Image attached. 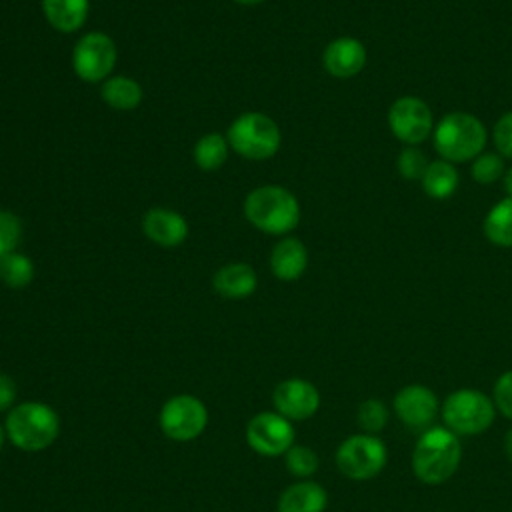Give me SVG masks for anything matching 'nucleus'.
I'll list each match as a JSON object with an SVG mask.
<instances>
[{"label": "nucleus", "mask_w": 512, "mask_h": 512, "mask_svg": "<svg viewBox=\"0 0 512 512\" xmlns=\"http://www.w3.org/2000/svg\"><path fill=\"white\" fill-rule=\"evenodd\" d=\"M462 460L460 438L446 426H430L420 432L412 450L414 476L430 486L442 484L454 476Z\"/></svg>", "instance_id": "obj_1"}, {"label": "nucleus", "mask_w": 512, "mask_h": 512, "mask_svg": "<svg viewBox=\"0 0 512 512\" xmlns=\"http://www.w3.org/2000/svg\"><path fill=\"white\" fill-rule=\"evenodd\" d=\"M6 438L24 452H40L52 446L60 434L58 412L40 400H26L6 412Z\"/></svg>", "instance_id": "obj_2"}, {"label": "nucleus", "mask_w": 512, "mask_h": 512, "mask_svg": "<svg viewBox=\"0 0 512 512\" xmlns=\"http://www.w3.org/2000/svg\"><path fill=\"white\" fill-rule=\"evenodd\" d=\"M244 216L254 228L266 234H286L298 226L300 204L290 190L266 184L246 196Z\"/></svg>", "instance_id": "obj_3"}, {"label": "nucleus", "mask_w": 512, "mask_h": 512, "mask_svg": "<svg viewBox=\"0 0 512 512\" xmlns=\"http://www.w3.org/2000/svg\"><path fill=\"white\" fill-rule=\"evenodd\" d=\"M486 144L484 124L468 112L446 114L434 128V148L446 162L476 158Z\"/></svg>", "instance_id": "obj_4"}, {"label": "nucleus", "mask_w": 512, "mask_h": 512, "mask_svg": "<svg viewBox=\"0 0 512 512\" xmlns=\"http://www.w3.org/2000/svg\"><path fill=\"white\" fill-rule=\"evenodd\" d=\"M228 144L248 160L272 158L282 142L278 124L262 112H244L228 128Z\"/></svg>", "instance_id": "obj_5"}, {"label": "nucleus", "mask_w": 512, "mask_h": 512, "mask_svg": "<svg viewBox=\"0 0 512 512\" xmlns=\"http://www.w3.org/2000/svg\"><path fill=\"white\" fill-rule=\"evenodd\" d=\"M440 412L444 426L456 436H476L492 426L496 406L484 392L462 388L446 396Z\"/></svg>", "instance_id": "obj_6"}, {"label": "nucleus", "mask_w": 512, "mask_h": 512, "mask_svg": "<svg viewBox=\"0 0 512 512\" xmlns=\"http://www.w3.org/2000/svg\"><path fill=\"white\" fill-rule=\"evenodd\" d=\"M386 444L374 434L348 436L336 450V466L350 480H370L386 466Z\"/></svg>", "instance_id": "obj_7"}, {"label": "nucleus", "mask_w": 512, "mask_h": 512, "mask_svg": "<svg viewBox=\"0 0 512 512\" xmlns=\"http://www.w3.org/2000/svg\"><path fill=\"white\" fill-rule=\"evenodd\" d=\"M158 424L166 438L176 442H190L206 430L208 408L194 394H176L162 404Z\"/></svg>", "instance_id": "obj_8"}, {"label": "nucleus", "mask_w": 512, "mask_h": 512, "mask_svg": "<svg viewBox=\"0 0 512 512\" xmlns=\"http://www.w3.org/2000/svg\"><path fill=\"white\" fill-rule=\"evenodd\" d=\"M116 44L104 32L84 34L72 48V68L84 82H104L116 66Z\"/></svg>", "instance_id": "obj_9"}, {"label": "nucleus", "mask_w": 512, "mask_h": 512, "mask_svg": "<svg viewBox=\"0 0 512 512\" xmlns=\"http://www.w3.org/2000/svg\"><path fill=\"white\" fill-rule=\"evenodd\" d=\"M246 442L260 456H280L294 444V426L276 410L258 412L246 426Z\"/></svg>", "instance_id": "obj_10"}, {"label": "nucleus", "mask_w": 512, "mask_h": 512, "mask_svg": "<svg viewBox=\"0 0 512 512\" xmlns=\"http://www.w3.org/2000/svg\"><path fill=\"white\" fill-rule=\"evenodd\" d=\"M432 110L422 98L402 96L392 102L388 110V124L392 134L406 144H420L432 132Z\"/></svg>", "instance_id": "obj_11"}, {"label": "nucleus", "mask_w": 512, "mask_h": 512, "mask_svg": "<svg viewBox=\"0 0 512 512\" xmlns=\"http://www.w3.org/2000/svg\"><path fill=\"white\" fill-rule=\"evenodd\" d=\"M392 406L398 420L414 432L428 430L438 414V398L424 384H408L400 388L394 394Z\"/></svg>", "instance_id": "obj_12"}, {"label": "nucleus", "mask_w": 512, "mask_h": 512, "mask_svg": "<svg viewBox=\"0 0 512 512\" xmlns=\"http://www.w3.org/2000/svg\"><path fill=\"white\" fill-rule=\"evenodd\" d=\"M272 404L278 414L290 422L312 418L320 408L318 388L304 378H286L276 384L272 392Z\"/></svg>", "instance_id": "obj_13"}, {"label": "nucleus", "mask_w": 512, "mask_h": 512, "mask_svg": "<svg viewBox=\"0 0 512 512\" xmlns=\"http://www.w3.org/2000/svg\"><path fill=\"white\" fill-rule=\"evenodd\" d=\"M322 64L330 76L352 78L366 64V48L352 36L334 38L322 54Z\"/></svg>", "instance_id": "obj_14"}, {"label": "nucleus", "mask_w": 512, "mask_h": 512, "mask_svg": "<svg viewBox=\"0 0 512 512\" xmlns=\"http://www.w3.org/2000/svg\"><path fill=\"white\" fill-rule=\"evenodd\" d=\"M142 230L148 240L162 248H174L188 236V222L170 208H152L142 218Z\"/></svg>", "instance_id": "obj_15"}, {"label": "nucleus", "mask_w": 512, "mask_h": 512, "mask_svg": "<svg viewBox=\"0 0 512 512\" xmlns=\"http://www.w3.org/2000/svg\"><path fill=\"white\" fill-rule=\"evenodd\" d=\"M214 290L228 300H242L254 294L258 286V278L252 266L244 262H230L216 270L212 276Z\"/></svg>", "instance_id": "obj_16"}, {"label": "nucleus", "mask_w": 512, "mask_h": 512, "mask_svg": "<svg viewBox=\"0 0 512 512\" xmlns=\"http://www.w3.org/2000/svg\"><path fill=\"white\" fill-rule=\"evenodd\" d=\"M308 266V250L298 238H282L270 254V270L278 280H298Z\"/></svg>", "instance_id": "obj_17"}, {"label": "nucleus", "mask_w": 512, "mask_h": 512, "mask_svg": "<svg viewBox=\"0 0 512 512\" xmlns=\"http://www.w3.org/2000/svg\"><path fill=\"white\" fill-rule=\"evenodd\" d=\"M326 506V490L312 480H298L290 484L278 498V512H324Z\"/></svg>", "instance_id": "obj_18"}, {"label": "nucleus", "mask_w": 512, "mask_h": 512, "mask_svg": "<svg viewBox=\"0 0 512 512\" xmlns=\"http://www.w3.org/2000/svg\"><path fill=\"white\" fill-rule=\"evenodd\" d=\"M90 0H42V12L48 24L58 32H76L84 26Z\"/></svg>", "instance_id": "obj_19"}, {"label": "nucleus", "mask_w": 512, "mask_h": 512, "mask_svg": "<svg viewBox=\"0 0 512 512\" xmlns=\"http://www.w3.org/2000/svg\"><path fill=\"white\" fill-rule=\"evenodd\" d=\"M100 96L114 110H134L142 102V86L128 76H110L102 82Z\"/></svg>", "instance_id": "obj_20"}, {"label": "nucleus", "mask_w": 512, "mask_h": 512, "mask_svg": "<svg viewBox=\"0 0 512 512\" xmlns=\"http://www.w3.org/2000/svg\"><path fill=\"white\" fill-rule=\"evenodd\" d=\"M424 192L434 200H446L458 188V172L452 162L436 160L430 162L424 176H422Z\"/></svg>", "instance_id": "obj_21"}, {"label": "nucleus", "mask_w": 512, "mask_h": 512, "mask_svg": "<svg viewBox=\"0 0 512 512\" xmlns=\"http://www.w3.org/2000/svg\"><path fill=\"white\" fill-rule=\"evenodd\" d=\"M484 234L492 244L512 248V196L492 206V210L486 214Z\"/></svg>", "instance_id": "obj_22"}, {"label": "nucleus", "mask_w": 512, "mask_h": 512, "mask_svg": "<svg viewBox=\"0 0 512 512\" xmlns=\"http://www.w3.org/2000/svg\"><path fill=\"white\" fill-rule=\"evenodd\" d=\"M228 150V138H224L218 132H208L194 144V162L200 170H218L226 162Z\"/></svg>", "instance_id": "obj_23"}, {"label": "nucleus", "mask_w": 512, "mask_h": 512, "mask_svg": "<svg viewBox=\"0 0 512 512\" xmlns=\"http://www.w3.org/2000/svg\"><path fill=\"white\" fill-rule=\"evenodd\" d=\"M0 280L10 288H24L34 280V262L22 252L0 258Z\"/></svg>", "instance_id": "obj_24"}, {"label": "nucleus", "mask_w": 512, "mask_h": 512, "mask_svg": "<svg viewBox=\"0 0 512 512\" xmlns=\"http://www.w3.org/2000/svg\"><path fill=\"white\" fill-rule=\"evenodd\" d=\"M284 464L288 472L296 478H310L318 470V454L304 444H292L284 454Z\"/></svg>", "instance_id": "obj_25"}, {"label": "nucleus", "mask_w": 512, "mask_h": 512, "mask_svg": "<svg viewBox=\"0 0 512 512\" xmlns=\"http://www.w3.org/2000/svg\"><path fill=\"white\" fill-rule=\"evenodd\" d=\"M356 420L364 434H376L388 424V408L382 400L368 398L358 406Z\"/></svg>", "instance_id": "obj_26"}, {"label": "nucleus", "mask_w": 512, "mask_h": 512, "mask_svg": "<svg viewBox=\"0 0 512 512\" xmlns=\"http://www.w3.org/2000/svg\"><path fill=\"white\" fill-rule=\"evenodd\" d=\"M22 238V222L14 212L0 210V258L16 252Z\"/></svg>", "instance_id": "obj_27"}, {"label": "nucleus", "mask_w": 512, "mask_h": 512, "mask_svg": "<svg viewBox=\"0 0 512 512\" xmlns=\"http://www.w3.org/2000/svg\"><path fill=\"white\" fill-rule=\"evenodd\" d=\"M502 172H504L502 156L492 154V152L478 154L472 164V178L478 184H492L502 176Z\"/></svg>", "instance_id": "obj_28"}, {"label": "nucleus", "mask_w": 512, "mask_h": 512, "mask_svg": "<svg viewBox=\"0 0 512 512\" xmlns=\"http://www.w3.org/2000/svg\"><path fill=\"white\" fill-rule=\"evenodd\" d=\"M398 172L406 178V180H418L424 176L426 168H428V160L426 156L418 150V148H404L396 160Z\"/></svg>", "instance_id": "obj_29"}, {"label": "nucleus", "mask_w": 512, "mask_h": 512, "mask_svg": "<svg viewBox=\"0 0 512 512\" xmlns=\"http://www.w3.org/2000/svg\"><path fill=\"white\" fill-rule=\"evenodd\" d=\"M492 402L496 406V410L512 420V370L504 372L496 384H494V392H492Z\"/></svg>", "instance_id": "obj_30"}, {"label": "nucleus", "mask_w": 512, "mask_h": 512, "mask_svg": "<svg viewBox=\"0 0 512 512\" xmlns=\"http://www.w3.org/2000/svg\"><path fill=\"white\" fill-rule=\"evenodd\" d=\"M494 144H496V150L502 156L512 158V112H506L496 122V126H494Z\"/></svg>", "instance_id": "obj_31"}, {"label": "nucleus", "mask_w": 512, "mask_h": 512, "mask_svg": "<svg viewBox=\"0 0 512 512\" xmlns=\"http://www.w3.org/2000/svg\"><path fill=\"white\" fill-rule=\"evenodd\" d=\"M18 386L12 376L0 372V412H10L16 406Z\"/></svg>", "instance_id": "obj_32"}, {"label": "nucleus", "mask_w": 512, "mask_h": 512, "mask_svg": "<svg viewBox=\"0 0 512 512\" xmlns=\"http://www.w3.org/2000/svg\"><path fill=\"white\" fill-rule=\"evenodd\" d=\"M504 454L512 462V428H508L504 434Z\"/></svg>", "instance_id": "obj_33"}, {"label": "nucleus", "mask_w": 512, "mask_h": 512, "mask_svg": "<svg viewBox=\"0 0 512 512\" xmlns=\"http://www.w3.org/2000/svg\"><path fill=\"white\" fill-rule=\"evenodd\" d=\"M504 188H506L508 196H512V168L504 174Z\"/></svg>", "instance_id": "obj_34"}, {"label": "nucleus", "mask_w": 512, "mask_h": 512, "mask_svg": "<svg viewBox=\"0 0 512 512\" xmlns=\"http://www.w3.org/2000/svg\"><path fill=\"white\" fill-rule=\"evenodd\" d=\"M4 442H6V430H4V424H0V452L4 448Z\"/></svg>", "instance_id": "obj_35"}, {"label": "nucleus", "mask_w": 512, "mask_h": 512, "mask_svg": "<svg viewBox=\"0 0 512 512\" xmlns=\"http://www.w3.org/2000/svg\"><path fill=\"white\" fill-rule=\"evenodd\" d=\"M234 2L244 4V6H254V4H260V2H264V0H234Z\"/></svg>", "instance_id": "obj_36"}]
</instances>
